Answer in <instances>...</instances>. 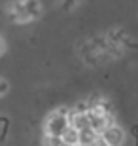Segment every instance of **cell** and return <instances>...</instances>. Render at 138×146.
<instances>
[{
  "mask_svg": "<svg viewBox=\"0 0 138 146\" xmlns=\"http://www.w3.org/2000/svg\"><path fill=\"white\" fill-rule=\"evenodd\" d=\"M44 146H68V144L63 141V137L46 135V137H44Z\"/></svg>",
  "mask_w": 138,
  "mask_h": 146,
  "instance_id": "obj_7",
  "label": "cell"
},
{
  "mask_svg": "<svg viewBox=\"0 0 138 146\" xmlns=\"http://www.w3.org/2000/svg\"><path fill=\"white\" fill-rule=\"evenodd\" d=\"M8 15L13 23H30L36 21L42 15V4L40 0H15L8 8Z\"/></svg>",
  "mask_w": 138,
  "mask_h": 146,
  "instance_id": "obj_1",
  "label": "cell"
},
{
  "mask_svg": "<svg viewBox=\"0 0 138 146\" xmlns=\"http://www.w3.org/2000/svg\"><path fill=\"white\" fill-rule=\"evenodd\" d=\"M98 139V133L95 129H91V127H85V129L80 131V144H93V142Z\"/></svg>",
  "mask_w": 138,
  "mask_h": 146,
  "instance_id": "obj_6",
  "label": "cell"
},
{
  "mask_svg": "<svg viewBox=\"0 0 138 146\" xmlns=\"http://www.w3.org/2000/svg\"><path fill=\"white\" fill-rule=\"evenodd\" d=\"M70 127V119L66 110H53L46 118V135H53V137H63V133Z\"/></svg>",
  "mask_w": 138,
  "mask_h": 146,
  "instance_id": "obj_2",
  "label": "cell"
},
{
  "mask_svg": "<svg viewBox=\"0 0 138 146\" xmlns=\"http://www.w3.org/2000/svg\"><path fill=\"white\" fill-rule=\"evenodd\" d=\"M4 53H6V40L0 36V57H2Z\"/></svg>",
  "mask_w": 138,
  "mask_h": 146,
  "instance_id": "obj_10",
  "label": "cell"
},
{
  "mask_svg": "<svg viewBox=\"0 0 138 146\" xmlns=\"http://www.w3.org/2000/svg\"><path fill=\"white\" fill-rule=\"evenodd\" d=\"M63 141L66 142L68 146H78V144H80V131L70 125L68 129L63 133Z\"/></svg>",
  "mask_w": 138,
  "mask_h": 146,
  "instance_id": "obj_5",
  "label": "cell"
},
{
  "mask_svg": "<svg viewBox=\"0 0 138 146\" xmlns=\"http://www.w3.org/2000/svg\"><path fill=\"white\" fill-rule=\"evenodd\" d=\"M91 146H108V142L104 141V139H102L100 135H98V139H96V141L93 142V144H91Z\"/></svg>",
  "mask_w": 138,
  "mask_h": 146,
  "instance_id": "obj_9",
  "label": "cell"
},
{
  "mask_svg": "<svg viewBox=\"0 0 138 146\" xmlns=\"http://www.w3.org/2000/svg\"><path fill=\"white\" fill-rule=\"evenodd\" d=\"M8 89H10V84H8L6 80H0V97H2V95H6V93H8Z\"/></svg>",
  "mask_w": 138,
  "mask_h": 146,
  "instance_id": "obj_8",
  "label": "cell"
},
{
  "mask_svg": "<svg viewBox=\"0 0 138 146\" xmlns=\"http://www.w3.org/2000/svg\"><path fill=\"white\" fill-rule=\"evenodd\" d=\"M68 119H70V125H72V127H76L78 131L85 129V127H91V123H89V114H87V110H83V108H78V110L68 112Z\"/></svg>",
  "mask_w": 138,
  "mask_h": 146,
  "instance_id": "obj_4",
  "label": "cell"
},
{
  "mask_svg": "<svg viewBox=\"0 0 138 146\" xmlns=\"http://www.w3.org/2000/svg\"><path fill=\"white\" fill-rule=\"evenodd\" d=\"M100 137L108 142V146H121L123 141H125V133H123V129L119 127V125H114V123H112L108 129L102 131Z\"/></svg>",
  "mask_w": 138,
  "mask_h": 146,
  "instance_id": "obj_3",
  "label": "cell"
}]
</instances>
